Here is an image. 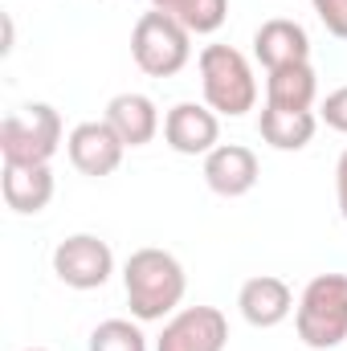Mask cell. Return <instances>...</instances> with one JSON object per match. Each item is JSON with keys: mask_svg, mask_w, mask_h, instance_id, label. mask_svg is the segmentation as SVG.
Masks as SVG:
<instances>
[{"mask_svg": "<svg viewBox=\"0 0 347 351\" xmlns=\"http://www.w3.org/2000/svg\"><path fill=\"white\" fill-rule=\"evenodd\" d=\"M123 290H127V306L139 323H164L168 315L180 311L188 278L184 265L176 262L168 250H135L123 265Z\"/></svg>", "mask_w": 347, "mask_h": 351, "instance_id": "1", "label": "cell"}, {"mask_svg": "<svg viewBox=\"0 0 347 351\" xmlns=\"http://www.w3.org/2000/svg\"><path fill=\"white\" fill-rule=\"evenodd\" d=\"M200 90H204L208 110L225 119L250 114L258 102V78H254L250 58L233 45H204L200 49Z\"/></svg>", "mask_w": 347, "mask_h": 351, "instance_id": "2", "label": "cell"}, {"mask_svg": "<svg viewBox=\"0 0 347 351\" xmlns=\"http://www.w3.org/2000/svg\"><path fill=\"white\" fill-rule=\"evenodd\" d=\"M298 339L315 351H331L347 339V274H315L294 306Z\"/></svg>", "mask_w": 347, "mask_h": 351, "instance_id": "3", "label": "cell"}, {"mask_svg": "<svg viewBox=\"0 0 347 351\" xmlns=\"http://www.w3.org/2000/svg\"><path fill=\"white\" fill-rule=\"evenodd\" d=\"M62 147V114L49 102H29L0 123V156L4 164H49Z\"/></svg>", "mask_w": 347, "mask_h": 351, "instance_id": "4", "label": "cell"}, {"mask_svg": "<svg viewBox=\"0 0 347 351\" xmlns=\"http://www.w3.org/2000/svg\"><path fill=\"white\" fill-rule=\"evenodd\" d=\"M131 58L147 78H172L192 58V33L176 21L172 12H143L131 29Z\"/></svg>", "mask_w": 347, "mask_h": 351, "instance_id": "5", "label": "cell"}, {"mask_svg": "<svg viewBox=\"0 0 347 351\" xmlns=\"http://www.w3.org/2000/svg\"><path fill=\"white\" fill-rule=\"evenodd\" d=\"M53 274L70 290H98L115 274V254H110V245L102 237L74 233V237L58 241V250H53Z\"/></svg>", "mask_w": 347, "mask_h": 351, "instance_id": "6", "label": "cell"}, {"mask_svg": "<svg viewBox=\"0 0 347 351\" xmlns=\"http://www.w3.org/2000/svg\"><path fill=\"white\" fill-rule=\"evenodd\" d=\"M229 319L217 306H180L164 323L156 351H225Z\"/></svg>", "mask_w": 347, "mask_h": 351, "instance_id": "7", "label": "cell"}, {"mask_svg": "<svg viewBox=\"0 0 347 351\" xmlns=\"http://www.w3.org/2000/svg\"><path fill=\"white\" fill-rule=\"evenodd\" d=\"M66 152H70V164L82 176L102 180V176L119 172L127 143L115 135V127H110L106 119H90V123H78V127L66 135Z\"/></svg>", "mask_w": 347, "mask_h": 351, "instance_id": "8", "label": "cell"}, {"mask_svg": "<svg viewBox=\"0 0 347 351\" xmlns=\"http://www.w3.org/2000/svg\"><path fill=\"white\" fill-rule=\"evenodd\" d=\"M164 143L176 156H208L221 143V114L204 102H176L164 114Z\"/></svg>", "mask_w": 347, "mask_h": 351, "instance_id": "9", "label": "cell"}, {"mask_svg": "<svg viewBox=\"0 0 347 351\" xmlns=\"http://www.w3.org/2000/svg\"><path fill=\"white\" fill-rule=\"evenodd\" d=\"M258 176H261V164L246 143H217L204 156V184L225 200L246 196L258 184Z\"/></svg>", "mask_w": 347, "mask_h": 351, "instance_id": "10", "label": "cell"}, {"mask_svg": "<svg viewBox=\"0 0 347 351\" xmlns=\"http://www.w3.org/2000/svg\"><path fill=\"white\" fill-rule=\"evenodd\" d=\"M237 306H241V319H246L250 327L270 331V327L286 323L290 311H294L298 302H294V290H290L282 278H274V274H258V278H250V282L241 286Z\"/></svg>", "mask_w": 347, "mask_h": 351, "instance_id": "11", "label": "cell"}, {"mask_svg": "<svg viewBox=\"0 0 347 351\" xmlns=\"http://www.w3.org/2000/svg\"><path fill=\"white\" fill-rule=\"evenodd\" d=\"M254 58L270 70H282V66H298V62H311V37L298 21L290 16H274L265 21L258 33H254Z\"/></svg>", "mask_w": 347, "mask_h": 351, "instance_id": "12", "label": "cell"}, {"mask_svg": "<svg viewBox=\"0 0 347 351\" xmlns=\"http://www.w3.org/2000/svg\"><path fill=\"white\" fill-rule=\"evenodd\" d=\"M102 119L115 127V135H119L127 147H147V143L160 135V110H156V102H152L147 94H139V90L115 94V98L106 102V114H102Z\"/></svg>", "mask_w": 347, "mask_h": 351, "instance_id": "13", "label": "cell"}, {"mask_svg": "<svg viewBox=\"0 0 347 351\" xmlns=\"http://www.w3.org/2000/svg\"><path fill=\"white\" fill-rule=\"evenodd\" d=\"M0 192H4V204H8L12 213L37 217V213L49 208V200H53V172H49V164H37V168L4 164Z\"/></svg>", "mask_w": 347, "mask_h": 351, "instance_id": "14", "label": "cell"}, {"mask_svg": "<svg viewBox=\"0 0 347 351\" xmlns=\"http://www.w3.org/2000/svg\"><path fill=\"white\" fill-rule=\"evenodd\" d=\"M319 98V74L311 62L298 66H282L265 74V106H282V110H311Z\"/></svg>", "mask_w": 347, "mask_h": 351, "instance_id": "15", "label": "cell"}, {"mask_svg": "<svg viewBox=\"0 0 347 351\" xmlns=\"http://www.w3.org/2000/svg\"><path fill=\"white\" fill-rule=\"evenodd\" d=\"M315 110H282V106H261L258 131L274 152H302L315 139Z\"/></svg>", "mask_w": 347, "mask_h": 351, "instance_id": "16", "label": "cell"}, {"mask_svg": "<svg viewBox=\"0 0 347 351\" xmlns=\"http://www.w3.org/2000/svg\"><path fill=\"white\" fill-rule=\"evenodd\" d=\"M90 351H147V335L131 319H106L90 331Z\"/></svg>", "mask_w": 347, "mask_h": 351, "instance_id": "17", "label": "cell"}, {"mask_svg": "<svg viewBox=\"0 0 347 351\" xmlns=\"http://www.w3.org/2000/svg\"><path fill=\"white\" fill-rule=\"evenodd\" d=\"M229 16V0H184L176 8V21L192 33V37H208L225 25Z\"/></svg>", "mask_w": 347, "mask_h": 351, "instance_id": "18", "label": "cell"}, {"mask_svg": "<svg viewBox=\"0 0 347 351\" xmlns=\"http://www.w3.org/2000/svg\"><path fill=\"white\" fill-rule=\"evenodd\" d=\"M311 8L319 12L323 29H327L331 37L347 41V0H311Z\"/></svg>", "mask_w": 347, "mask_h": 351, "instance_id": "19", "label": "cell"}, {"mask_svg": "<svg viewBox=\"0 0 347 351\" xmlns=\"http://www.w3.org/2000/svg\"><path fill=\"white\" fill-rule=\"evenodd\" d=\"M319 119H323L331 131H344V135H347V86L331 90V94L323 98V106H319Z\"/></svg>", "mask_w": 347, "mask_h": 351, "instance_id": "20", "label": "cell"}, {"mask_svg": "<svg viewBox=\"0 0 347 351\" xmlns=\"http://www.w3.org/2000/svg\"><path fill=\"white\" fill-rule=\"evenodd\" d=\"M335 196H339V213H344V221H347V147H344V156H339V164H335Z\"/></svg>", "mask_w": 347, "mask_h": 351, "instance_id": "21", "label": "cell"}, {"mask_svg": "<svg viewBox=\"0 0 347 351\" xmlns=\"http://www.w3.org/2000/svg\"><path fill=\"white\" fill-rule=\"evenodd\" d=\"M184 0H152V8H160V12H172L176 16V8H180Z\"/></svg>", "mask_w": 347, "mask_h": 351, "instance_id": "22", "label": "cell"}, {"mask_svg": "<svg viewBox=\"0 0 347 351\" xmlns=\"http://www.w3.org/2000/svg\"><path fill=\"white\" fill-rule=\"evenodd\" d=\"M25 351H45V348H25Z\"/></svg>", "mask_w": 347, "mask_h": 351, "instance_id": "23", "label": "cell"}]
</instances>
